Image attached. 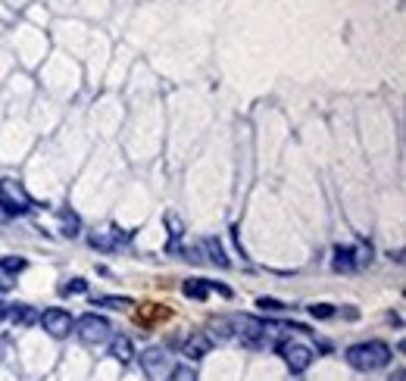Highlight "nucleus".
Instances as JSON below:
<instances>
[{"instance_id": "f257e3e1", "label": "nucleus", "mask_w": 406, "mask_h": 381, "mask_svg": "<svg viewBox=\"0 0 406 381\" xmlns=\"http://www.w3.org/2000/svg\"><path fill=\"white\" fill-rule=\"evenodd\" d=\"M344 359L356 372H378L391 366V347L384 340H359V344H350L344 350Z\"/></svg>"}, {"instance_id": "f03ea898", "label": "nucleus", "mask_w": 406, "mask_h": 381, "mask_svg": "<svg viewBox=\"0 0 406 381\" xmlns=\"http://www.w3.org/2000/svg\"><path fill=\"white\" fill-rule=\"evenodd\" d=\"M0 210L3 216H25L31 210V197L16 178H0Z\"/></svg>"}, {"instance_id": "7ed1b4c3", "label": "nucleus", "mask_w": 406, "mask_h": 381, "mask_svg": "<svg viewBox=\"0 0 406 381\" xmlns=\"http://www.w3.org/2000/svg\"><path fill=\"white\" fill-rule=\"evenodd\" d=\"M72 331L78 334V340H82V344L97 347V344H103V340L110 338L113 325H110V319L97 316V312H85V316H78V319H75Z\"/></svg>"}, {"instance_id": "20e7f679", "label": "nucleus", "mask_w": 406, "mask_h": 381, "mask_svg": "<svg viewBox=\"0 0 406 381\" xmlns=\"http://www.w3.org/2000/svg\"><path fill=\"white\" fill-rule=\"evenodd\" d=\"M235 331H238L241 347H247V350H263L266 347V325L259 319H254V316L235 319Z\"/></svg>"}, {"instance_id": "39448f33", "label": "nucleus", "mask_w": 406, "mask_h": 381, "mask_svg": "<svg viewBox=\"0 0 406 381\" xmlns=\"http://www.w3.org/2000/svg\"><path fill=\"white\" fill-rule=\"evenodd\" d=\"M38 322L44 325V331H48L50 338H66V334H72L75 319H72L66 310H59V306H50V310L38 312Z\"/></svg>"}, {"instance_id": "423d86ee", "label": "nucleus", "mask_w": 406, "mask_h": 381, "mask_svg": "<svg viewBox=\"0 0 406 381\" xmlns=\"http://www.w3.org/2000/svg\"><path fill=\"white\" fill-rule=\"evenodd\" d=\"M278 353H282L284 366H288L294 375H300V372L310 369L312 357H316V353H312L306 344H294V340H291V344H278Z\"/></svg>"}, {"instance_id": "0eeeda50", "label": "nucleus", "mask_w": 406, "mask_h": 381, "mask_svg": "<svg viewBox=\"0 0 406 381\" xmlns=\"http://www.w3.org/2000/svg\"><path fill=\"white\" fill-rule=\"evenodd\" d=\"M210 347H212V340L206 338V334H191L182 347V357L188 359V363H197V359H203L206 353H210Z\"/></svg>"}, {"instance_id": "6e6552de", "label": "nucleus", "mask_w": 406, "mask_h": 381, "mask_svg": "<svg viewBox=\"0 0 406 381\" xmlns=\"http://www.w3.org/2000/svg\"><path fill=\"white\" fill-rule=\"evenodd\" d=\"M6 319L13 325H19V329H29V325L38 322V310H31L25 303H6Z\"/></svg>"}, {"instance_id": "1a4fd4ad", "label": "nucleus", "mask_w": 406, "mask_h": 381, "mask_svg": "<svg viewBox=\"0 0 406 381\" xmlns=\"http://www.w3.org/2000/svg\"><path fill=\"white\" fill-rule=\"evenodd\" d=\"M359 263H363V259H359V250H356V247H335L331 266H335L338 272H354Z\"/></svg>"}, {"instance_id": "9d476101", "label": "nucleus", "mask_w": 406, "mask_h": 381, "mask_svg": "<svg viewBox=\"0 0 406 381\" xmlns=\"http://www.w3.org/2000/svg\"><path fill=\"white\" fill-rule=\"evenodd\" d=\"M110 357L119 359L122 366H129L138 353H135V344H131L129 338H122V334H119V338H113V344H110Z\"/></svg>"}, {"instance_id": "9b49d317", "label": "nucleus", "mask_w": 406, "mask_h": 381, "mask_svg": "<svg viewBox=\"0 0 406 381\" xmlns=\"http://www.w3.org/2000/svg\"><path fill=\"white\" fill-rule=\"evenodd\" d=\"M141 366L147 369V375H150V378H159V369L166 366V353L159 350V347H150V350H144V353H141Z\"/></svg>"}, {"instance_id": "f8f14e48", "label": "nucleus", "mask_w": 406, "mask_h": 381, "mask_svg": "<svg viewBox=\"0 0 406 381\" xmlns=\"http://www.w3.org/2000/svg\"><path fill=\"white\" fill-rule=\"evenodd\" d=\"M182 294L191 300H206L210 297V287H206V278H188V282L182 285Z\"/></svg>"}, {"instance_id": "ddd939ff", "label": "nucleus", "mask_w": 406, "mask_h": 381, "mask_svg": "<svg viewBox=\"0 0 406 381\" xmlns=\"http://www.w3.org/2000/svg\"><path fill=\"white\" fill-rule=\"evenodd\" d=\"M203 247H206V253H210V259L216 266H222V269H229V257H225V250H222V244H219L216 238H206L203 240Z\"/></svg>"}, {"instance_id": "4468645a", "label": "nucleus", "mask_w": 406, "mask_h": 381, "mask_svg": "<svg viewBox=\"0 0 406 381\" xmlns=\"http://www.w3.org/2000/svg\"><path fill=\"white\" fill-rule=\"evenodd\" d=\"M59 222H63V235L66 238H78V231H82V222H78L75 213L63 210V213H59Z\"/></svg>"}, {"instance_id": "2eb2a0df", "label": "nucleus", "mask_w": 406, "mask_h": 381, "mask_svg": "<svg viewBox=\"0 0 406 381\" xmlns=\"http://www.w3.org/2000/svg\"><path fill=\"white\" fill-rule=\"evenodd\" d=\"M59 294H63V297H78V294H88V282H85V278H69V282L59 285Z\"/></svg>"}, {"instance_id": "dca6fc26", "label": "nucleus", "mask_w": 406, "mask_h": 381, "mask_svg": "<svg viewBox=\"0 0 406 381\" xmlns=\"http://www.w3.org/2000/svg\"><path fill=\"white\" fill-rule=\"evenodd\" d=\"M88 244L94 247V250H103V253H110V250H116V231H113V235H91L88 238Z\"/></svg>"}, {"instance_id": "f3484780", "label": "nucleus", "mask_w": 406, "mask_h": 381, "mask_svg": "<svg viewBox=\"0 0 406 381\" xmlns=\"http://www.w3.org/2000/svg\"><path fill=\"white\" fill-rule=\"evenodd\" d=\"M25 269V257H0V272L6 275H19Z\"/></svg>"}, {"instance_id": "a211bd4d", "label": "nucleus", "mask_w": 406, "mask_h": 381, "mask_svg": "<svg viewBox=\"0 0 406 381\" xmlns=\"http://www.w3.org/2000/svg\"><path fill=\"white\" fill-rule=\"evenodd\" d=\"M94 303L97 306H106V310H131V306H135L129 297H97Z\"/></svg>"}, {"instance_id": "6ab92c4d", "label": "nucleus", "mask_w": 406, "mask_h": 381, "mask_svg": "<svg viewBox=\"0 0 406 381\" xmlns=\"http://www.w3.org/2000/svg\"><path fill=\"white\" fill-rule=\"evenodd\" d=\"M310 316L319 319V322H325V319H335L338 310H335L331 303H312V306H310Z\"/></svg>"}, {"instance_id": "aec40b11", "label": "nucleus", "mask_w": 406, "mask_h": 381, "mask_svg": "<svg viewBox=\"0 0 406 381\" xmlns=\"http://www.w3.org/2000/svg\"><path fill=\"white\" fill-rule=\"evenodd\" d=\"M169 381H197V372L191 369V366H175V369L169 372Z\"/></svg>"}, {"instance_id": "412c9836", "label": "nucleus", "mask_w": 406, "mask_h": 381, "mask_svg": "<svg viewBox=\"0 0 406 381\" xmlns=\"http://www.w3.org/2000/svg\"><path fill=\"white\" fill-rule=\"evenodd\" d=\"M212 331H216V340H229L231 334H235L229 319H216V322H212Z\"/></svg>"}, {"instance_id": "4be33fe9", "label": "nucleus", "mask_w": 406, "mask_h": 381, "mask_svg": "<svg viewBox=\"0 0 406 381\" xmlns=\"http://www.w3.org/2000/svg\"><path fill=\"white\" fill-rule=\"evenodd\" d=\"M256 306H259L263 312H282V310H284V303H282V300H275V297H259Z\"/></svg>"}, {"instance_id": "5701e85b", "label": "nucleus", "mask_w": 406, "mask_h": 381, "mask_svg": "<svg viewBox=\"0 0 406 381\" xmlns=\"http://www.w3.org/2000/svg\"><path fill=\"white\" fill-rule=\"evenodd\" d=\"M166 225H169V229H172V231H169V235H172V238H175V240H178V238H182V235H184L182 222H178V219H175V216H166Z\"/></svg>"}, {"instance_id": "b1692460", "label": "nucleus", "mask_w": 406, "mask_h": 381, "mask_svg": "<svg viewBox=\"0 0 406 381\" xmlns=\"http://www.w3.org/2000/svg\"><path fill=\"white\" fill-rule=\"evenodd\" d=\"M388 381H406V372H403V369H397V372H394V375H391Z\"/></svg>"}, {"instance_id": "393cba45", "label": "nucleus", "mask_w": 406, "mask_h": 381, "mask_svg": "<svg viewBox=\"0 0 406 381\" xmlns=\"http://www.w3.org/2000/svg\"><path fill=\"white\" fill-rule=\"evenodd\" d=\"M3 319H6V303L0 300V322H3Z\"/></svg>"}, {"instance_id": "a878e982", "label": "nucleus", "mask_w": 406, "mask_h": 381, "mask_svg": "<svg viewBox=\"0 0 406 381\" xmlns=\"http://www.w3.org/2000/svg\"><path fill=\"white\" fill-rule=\"evenodd\" d=\"M0 291H3V282H0Z\"/></svg>"}]
</instances>
